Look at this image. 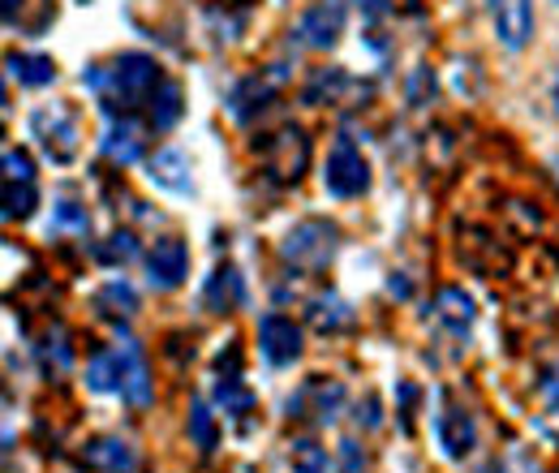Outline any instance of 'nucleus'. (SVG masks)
<instances>
[{
    "mask_svg": "<svg viewBox=\"0 0 559 473\" xmlns=\"http://www.w3.org/2000/svg\"><path fill=\"white\" fill-rule=\"evenodd\" d=\"M86 86L99 95L108 113H130L155 99V91L164 86V73H159V61L146 52H121L108 66H91Z\"/></svg>",
    "mask_w": 559,
    "mask_h": 473,
    "instance_id": "f257e3e1",
    "label": "nucleus"
},
{
    "mask_svg": "<svg viewBox=\"0 0 559 473\" xmlns=\"http://www.w3.org/2000/svg\"><path fill=\"white\" fill-rule=\"evenodd\" d=\"M336 250H341V233H336V224H328V220H301V224H293V228L284 233V241H280V255L301 271L328 268V263L336 259Z\"/></svg>",
    "mask_w": 559,
    "mask_h": 473,
    "instance_id": "f03ea898",
    "label": "nucleus"
},
{
    "mask_svg": "<svg viewBox=\"0 0 559 473\" xmlns=\"http://www.w3.org/2000/svg\"><path fill=\"white\" fill-rule=\"evenodd\" d=\"M323 186H328V194H336V199H357V194L370 190V164H366V155L357 151V142H349V138H336V142H332L328 164H323Z\"/></svg>",
    "mask_w": 559,
    "mask_h": 473,
    "instance_id": "7ed1b4c3",
    "label": "nucleus"
},
{
    "mask_svg": "<svg viewBox=\"0 0 559 473\" xmlns=\"http://www.w3.org/2000/svg\"><path fill=\"white\" fill-rule=\"evenodd\" d=\"M31 130L35 138L44 142V151H48V159L52 164H73L78 159V121H73L70 108H61V104H48V108H39L35 117H31Z\"/></svg>",
    "mask_w": 559,
    "mask_h": 473,
    "instance_id": "20e7f679",
    "label": "nucleus"
},
{
    "mask_svg": "<svg viewBox=\"0 0 559 473\" xmlns=\"http://www.w3.org/2000/svg\"><path fill=\"white\" fill-rule=\"evenodd\" d=\"M435 439H439V452L448 461H469L474 448H478V426H474V417L456 401L443 397V405L435 413Z\"/></svg>",
    "mask_w": 559,
    "mask_h": 473,
    "instance_id": "39448f33",
    "label": "nucleus"
},
{
    "mask_svg": "<svg viewBox=\"0 0 559 473\" xmlns=\"http://www.w3.org/2000/svg\"><path fill=\"white\" fill-rule=\"evenodd\" d=\"M345 17H349V13H345V0H319V4H310V9L301 13L297 39H301L306 48H314V52H328V48L341 44Z\"/></svg>",
    "mask_w": 559,
    "mask_h": 473,
    "instance_id": "423d86ee",
    "label": "nucleus"
},
{
    "mask_svg": "<svg viewBox=\"0 0 559 473\" xmlns=\"http://www.w3.org/2000/svg\"><path fill=\"white\" fill-rule=\"evenodd\" d=\"M186 275H190V246L181 237H159L151 246V255H146V280H151V288H164V293L168 288H181Z\"/></svg>",
    "mask_w": 559,
    "mask_h": 473,
    "instance_id": "0eeeda50",
    "label": "nucleus"
},
{
    "mask_svg": "<svg viewBox=\"0 0 559 473\" xmlns=\"http://www.w3.org/2000/svg\"><path fill=\"white\" fill-rule=\"evenodd\" d=\"M495 35L508 52H521L534 39V0H487Z\"/></svg>",
    "mask_w": 559,
    "mask_h": 473,
    "instance_id": "6e6552de",
    "label": "nucleus"
},
{
    "mask_svg": "<svg viewBox=\"0 0 559 473\" xmlns=\"http://www.w3.org/2000/svg\"><path fill=\"white\" fill-rule=\"evenodd\" d=\"M259 348H263V357L272 366H293L306 353V336H301V328L288 315H267L259 323Z\"/></svg>",
    "mask_w": 559,
    "mask_h": 473,
    "instance_id": "1a4fd4ad",
    "label": "nucleus"
},
{
    "mask_svg": "<svg viewBox=\"0 0 559 473\" xmlns=\"http://www.w3.org/2000/svg\"><path fill=\"white\" fill-rule=\"evenodd\" d=\"M263 159H267V173H272V177H280V181H297L301 168H306V159H310V142H306V134H301L297 126H284V130L267 142Z\"/></svg>",
    "mask_w": 559,
    "mask_h": 473,
    "instance_id": "9d476101",
    "label": "nucleus"
},
{
    "mask_svg": "<svg viewBox=\"0 0 559 473\" xmlns=\"http://www.w3.org/2000/svg\"><path fill=\"white\" fill-rule=\"evenodd\" d=\"M345 405V388L336 379H310L293 401H288V413L293 417H314V422H332Z\"/></svg>",
    "mask_w": 559,
    "mask_h": 473,
    "instance_id": "9b49d317",
    "label": "nucleus"
},
{
    "mask_svg": "<svg viewBox=\"0 0 559 473\" xmlns=\"http://www.w3.org/2000/svg\"><path fill=\"white\" fill-rule=\"evenodd\" d=\"M99 151H104L112 164H134V159H142V151H146V130H142L134 117L117 113V117L108 121L104 138H99Z\"/></svg>",
    "mask_w": 559,
    "mask_h": 473,
    "instance_id": "f8f14e48",
    "label": "nucleus"
},
{
    "mask_svg": "<svg viewBox=\"0 0 559 473\" xmlns=\"http://www.w3.org/2000/svg\"><path fill=\"white\" fill-rule=\"evenodd\" d=\"M117 353H121V401L134 409H146L151 405V370H146V362H142L139 344H117Z\"/></svg>",
    "mask_w": 559,
    "mask_h": 473,
    "instance_id": "ddd939ff",
    "label": "nucleus"
},
{
    "mask_svg": "<svg viewBox=\"0 0 559 473\" xmlns=\"http://www.w3.org/2000/svg\"><path fill=\"white\" fill-rule=\"evenodd\" d=\"M276 82L280 78H267V73H254V78L237 82V86H233V95H228V113H233L237 121L259 117V113L276 99Z\"/></svg>",
    "mask_w": 559,
    "mask_h": 473,
    "instance_id": "4468645a",
    "label": "nucleus"
},
{
    "mask_svg": "<svg viewBox=\"0 0 559 473\" xmlns=\"http://www.w3.org/2000/svg\"><path fill=\"white\" fill-rule=\"evenodd\" d=\"M82 465L95 473H130L139 465V452L126 439H91L82 448Z\"/></svg>",
    "mask_w": 559,
    "mask_h": 473,
    "instance_id": "2eb2a0df",
    "label": "nucleus"
},
{
    "mask_svg": "<svg viewBox=\"0 0 559 473\" xmlns=\"http://www.w3.org/2000/svg\"><path fill=\"white\" fill-rule=\"evenodd\" d=\"M146 177H151L159 190H168V194H190V190H194V181H190V159H186L181 151H159V155H151Z\"/></svg>",
    "mask_w": 559,
    "mask_h": 473,
    "instance_id": "dca6fc26",
    "label": "nucleus"
},
{
    "mask_svg": "<svg viewBox=\"0 0 559 473\" xmlns=\"http://www.w3.org/2000/svg\"><path fill=\"white\" fill-rule=\"evenodd\" d=\"M435 323L448 332V336H465L469 328H474V301L461 293V288H443L439 297H435Z\"/></svg>",
    "mask_w": 559,
    "mask_h": 473,
    "instance_id": "f3484780",
    "label": "nucleus"
},
{
    "mask_svg": "<svg viewBox=\"0 0 559 473\" xmlns=\"http://www.w3.org/2000/svg\"><path fill=\"white\" fill-rule=\"evenodd\" d=\"M207 306L215 315H228V310L246 306V280H241V271L233 268V263H224L207 280Z\"/></svg>",
    "mask_w": 559,
    "mask_h": 473,
    "instance_id": "a211bd4d",
    "label": "nucleus"
},
{
    "mask_svg": "<svg viewBox=\"0 0 559 473\" xmlns=\"http://www.w3.org/2000/svg\"><path fill=\"white\" fill-rule=\"evenodd\" d=\"M9 73L22 82V86H48L52 78H57V66H52V57H44V52H9Z\"/></svg>",
    "mask_w": 559,
    "mask_h": 473,
    "instance_id": "6ab92c4d",
    "label": "nucleus"
},
{
    "mask_svg": "<svg viewBox=\"0 0 559 473\" xmlns=\"http://www.w3.org/2000/svg\"><path fill=\"white\" fill-rule=\"evenodd\" d=\"M181 117H186V91L164 78V86H159L155 99H151V126H155V130H173Z\"/></svg>",
    "mask_w": 559,
    "mask_h": 473,
    "instance_id": "aec40b11",
    "label": "nucleus"
},
{
    "mask_svg": "<svg viewBox=\"0 0 559 473\" xmlns=\"http://www.w3.org/2000/svg\"><path fill=\"white\" fill-rule=\"evenodd\" d=\"M310 323H314L319 332H345V328H353L349 301H341L336 293L314 297V301H310Z\"/></svg>",
    "mask_w": 559,
    "mask_h": 473,
    "instance_id": "412c9836",
    "label": "nucleus"
},
{
    "mask_svg": "<svg viewBox=\"0 0 559 473\" xmlns=\"http://www.w3.org/2000/svg\"><path fill=\"white\" fill-rule=\"evenodd\" d=\"M86 383H91V392H117L121 397V353L117 348L95 353L86 366Z\"/></svg>",
    "mask_w": 559,
    "mask_h": 473,
    "instance_id": "4be33fe9",
    "label": "nucleus"
},
{
    "mask_svg": "<svg viewBox=\"0 0 559 473\" xmlns=\"http://www.w3.org/2000/svg\"><path fill=\"white\" fill-rule=\"evenodd\" d=\"M215 405H219V413L246 417V413H254V392H250L237 375H224V370H219V379H215Z\"/></svg>",
    "mask_w": 559,
    "mask_h": 473,
    "instance_id": "5701e85b",
    "label": "nucleus"
},
{
    "mask_svg": "<svg viewBox=\"0 0 559 473\" xmlns=\"http://www.w3.org/2000/svg\"><path fill=\"white\" fill-rule=\"evenodd\" d=\"M288 470L293 473H332V457L319 439H293L288 444Z\"/></svg>",
    "mask_w": 559,
    "mask_h": 473,
    "instance_id": "b1692460",
    "label": "nucleus"
},
{
    "mask_svg": "<svg viewBox=\"0 0 559 473\" xmlns=\"http://www.w3.org/2000/svg\"><path fill=\"white\" fill-rule=\"evenodd\" d=\"M39 206L35 181H4V220H26Z\"/></svg>",
    "mask_w": 559,
    "mask_h": 473,
    "instance_id": "393cba45",
    "label": "nucleus"
},
{
    "mask_svg": "<svg viewBox=\"0 0 559 473\" xmlns=\"http://www.w3.org/2000/svg\"><path fill=\"white\" fill-rule=\"evenodd\" d=\"M91 228V215H86V206L73 203V199H61L57 211H52V233H70V237H82Z\"/></svg>",
    "mask_w": 559,
    "mask_h": 473,
    "instance_id": "a878e982",
    "label": "nucleus"
},
{
    "mask_svg": "<svg viewBox=\"0 0 559 473\" xmlns=\"http://www.w3.org/2000/svg\"><path fill=\"white\" fill-rule=\"evenodd\" d=\"M349 86V78L341 73V69H323V73H314L310 78V86H306V104H332L336 99V91H345Z\"/></svg>",
    "mask_w": 559,
    "mask_h": 473,
    "instance_id": "bb28decb",
    "label": "nucleus"
},
{
    "mask_svg": "<svg viewBox=\"0 0 559 473\" xmlns=\"http://www.w3.org/2000/svg\"><path fill=\"white\" fill-rule=\"evenodd\" d=\"M190 439H194L203 452H211V448L219 444V430H215V422H211L207 405H194V413H190Z\"/></svg>",
    "mask_w": 559,
    "mask_h": 473,
    "instance_id": "cd10ccee",
    "label": "nucleus"
},
{
    "mask_svg": "<svg viewBox=\"0 0 559 473\" xmlns=\"http://www.w3.org/2000/svg\"><path fill=\"white\" fill-rule=\"evenodd\" d=\"M99 306H121V315H134L139 310V297H134V288L126 280H112V284L99 288Z\"/></svg>",
    "mask_w": 559,
    "mask_h": 473,
    "instance_id": "c85d7f7f",
    "label": "nucleus"
},
{
    "mask_svg": "<svg viewBox=\"0 0 559 473\" xmlns=\"http://www.w3.org/2000/svg\"><path fill=\"white\" fill-rule=\"evenodd\" d=\"M4 181H35V164L22 146H9L4 151Z\"/></svg>",
    "mask_w": 559,
    "mask_h": 473,
    "instance_id": "c756f323",
    "label": "nucleus"
},
{
    "mask_svg": "<svg viewBox=\"0 0 559 473\" xmlns=\"http://www.w3.org/2000/svg\"><path fill=\"white\" fill-rule=\"evenodd\" d=\"M134 255H139V246H134L130 233H117V237H108V246H99V259L104 263H130Z\"/></svg>",
    "mask_w": 559,
    "mask_h": 473,
    "instance_id": "7c9ffc66",
    "label": "nucleus"
},
{
    "mask_svg": "<svg viewBox=\"0 0 559 473\" xmlns=\"http://www.w3.org/2000/svg\"><path fill=\"white\" fill-rule=\"evenodd\" d=\"M341 448H345V473H357L361 465H366V457H361V448H357L353 439H345Z\"/></svg>",
    "mask_w": 559,
    "mask_h": 473,
    "instance_id": "2f4dec72",
    "label": "nucleus"
},
{
    "mask_svg": "<svg viewBox=\"0 0 559 473\" xmlns=\"http://www.w3.org/2000/svg\"><path fill=\"white\" fill-rule=\"evenodd\" d=\"M547 95H551V113L559 117V69H556V78H551V91H547Z\"/></svg>",
    "mask_w": 559,
    "mask_h": 473,
    "instance_id": "473e14b6",
    "label": "nucleus"
},
{
    "mask_svg": "<svg viewBox=\"0 0 559 473\" xmlns=\"http://www.w3.org/2000/svg\"><path fill=\"white\" fill-rule=\"evenodd\" d=\"M17 9H22V0H4V22H13Z\"/></svg>",
    "mask_w": 559,
    "mask_h": 473,
    "instance_id": "72a5a7b5",
    "label": "nucleus"
},
{
    "mask_svg": "<svg viewBox=\"0 0 559 473\" xmlns=\"http://www.w3.org/2000/svg\"><path fill=\"white\" fill-rule=\"evenodd\" d=\"M551 4H556V9H559V0H551Z\"/></svg>",
    "mask_w": 559,
    "mask_h": 473,
    "instance_id": "f704fd0d",
    "label": "nucleus"
}]
</instances>
